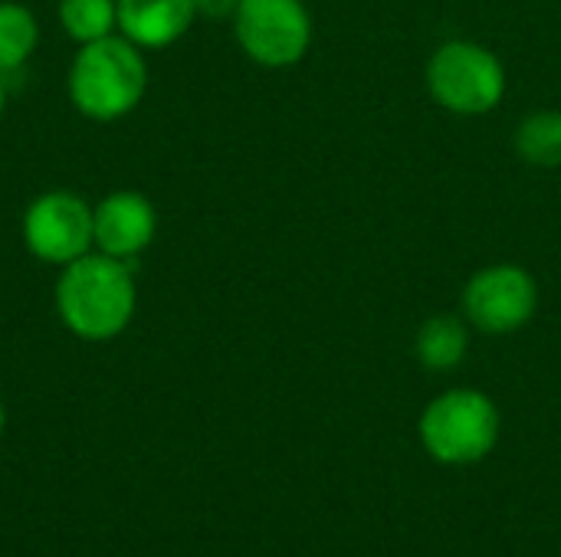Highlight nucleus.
<instances>
[{
  "mask_svg": "<svg viewBox=\"0 0 561 557\" xmlns=\"http://www.w3.org/2000/svg\"><path fill=\"white\" fill-rule=\"evenodd\" d=\"M233 36L250 62L263 69H289L309 53L312 16L302 0H240Z\"/></svg>",
  "mask_w": 561,
  "mask_h": 557,
  "instance_id": "nucleus-5",
  "label": "nucleus"
},
{
  "mask_svg": "<svg viewBox=\"0 0 561 557\" xmlns=\"http://www.w3.org/2000/svg\"><path fill=\"white\" fill-rule=\"evenodd\" d=\"M3 427H7V410H3V401H0V437H3Z\"/></svg>",
  "mask_w": 561,
  "mask_h": 557,
  "instance_id": "nucleus-16",
  "label": "nucleus"
},
{
  "mask_svg": "<svg viewBox=\"0 0 561 557\" xmlns=\"http://www.w3.org/2000/svg\"><path fill=\"white\" fill-rule=\"evenodd\" d=\"M197 7V16H207V20H233L240 0H194Z\"/></svg>",
  "mask_w": 561,
  "mask_h": 557,
  "instance_id": "nucleus-14",
  "label": "nucleus"
},
{
  "mask_svg": "<svg viewBox=\"0 0 561 557\" xmlns=\"http://www.w3.org/2000/svg\"><path fill=\"white\" fill-rule=\"evenodd\" d=\"M3 105H7V85H3V76H0V115H3Z\"/></svg>",
  "mask_w": 561,
  "mask_h": 557,
  "instance_id": "nucleus-15",
  "label": "nucleus"
},
{
  "mask_svg": "<svg viewBox=\"0 0 561 557\" xmlns=\"http://www.w3.org/2000/svg\"><path fill=\"white\" fill-rule=\"evenodd\" d=\"M39 43V23L30 7L0 0V76L20 69Z\"/></svg>",
  "mask_w": 561,
  "mask_h": 557,
  "instance_id": "nucleus-12",
  "label": "nucleus"
},
{
  "mask_svg": "<svg viewBox=\"0 0 561 557\" xmlns=\"http://www.w3.org/2000/svg\"><path fill=\"white\" fill-rule=\"evenodd\" d=\"M92 233L99 253L128 263L154 243L158 210L138 190H112L92 207Z\"/></svg>",
  "mask_w": 561,
  "mask_h": 557,
  "instance_id": "nucleus-8",
  "label": "nucleus"
},
{
  "mask_svg": "<svg viewBox=\"0 0 561 557\" xmlns=\"http://www.w3.org/2000/svg\"><path fill=\"white\" fill-rule=\"evenodd\" d=\"M138 309L135 276L128 263L105 253H85L59 269L56 279V315L69 335L82 341L118 338Z\"/></svg>",
  "mask_w": 561,
  "mask_h": 557,
  "instance_id": "nucleus-1",
  "label": "nucleus"
},
{
  "mask_svg": "<svg viewBox=\"0 0 561 557\" xmlns=\"http://www.w3.org/2000/svg\"><path fill=\"white\" fill-rule=\"evenodd\" d=\"M539 312V282L519 263L477 269L463 286V318L483 335H513Z\"/></svg>",
  "mask_w": 561,
  "mask_h": 557,
  "instance_id": "nucleus-6",
  "label": "nucleus"
},
{
  "mask_svg": "<svg viewBox=\"0 0 561 557\" xmlns=\"http://www.w3.org/2000/svg\"><path fill=\"white\" fill-rule=\"evenodd\" d=\"M59 26L79 46L118 33V0H59Z\"/></svg>",
  "mask_w": 561,
  "mask_h": 557,
  "instance_id": "nucleus-13",
  "label": "nucleus"
},
{
  "mask_svg": "<svg viewBox=\"0 0 561 557\" xmlns=\"http://www.w3.org/2000/svg\"><path fill=\"white\" fill-rule=\"evenodd\" d=\"M69 102L92 121H118L138 108L148 92V62L122 33L79 46L69 76Z\"/></svg>",
  "mask_w": 561,
  "mask_h": 557,
  "instance_id": "nucleus-2",
  "label": "nucleus"
},
{
  "mask_svg": "<svg viewBox=\"0 0 561 557\" xmlns=\"http://www.w3.org/2000/svg\"><path fill=\"white\" fill-rule=\"evenodd\" d=\"M503 417L490 394L454 387L434 397L417 420L424 453L440 466H477L500 443Z\"/></svg>",
  "mask_w": 561,
  "mask_h": 557,
  "instance_id": "nucleus-3",
  "label": "nucleus"
},
{
  "mask_svg": "<svg viewBox=\"0 0 561 557\" xmlns=\"http://www.w3.org/2000/svg\"><path fill=\"white\" fill-rule=\"evenodd\" d=\"M467 351H470V328L454 312H440V315L424 318L417 335H414L417 364L424 371H434V374H447V371L460 368L467 361Z\"/></svg>",
  "mask_w": 561,
  "mask_h": 557,
  "instance_id": "nucleus-10",
  "label": "nucleus"
},
{
  "mask_svg": "<svg viewBox=\"0 0 561 557\" xmlns=\"http://www.w3.org/2000/svg\"><path fill=\"white\" fill-rule=\"evenodd\" d=\"M427 92L450 115L477 118L506 98V66L483 43L447 39L427 59Z\"/></svg>",
  "mask_w": 561,
  "mask_h": 557,
  "instance_id": "nucleus-4",
  "label": "nucleus"
},
{
  "mask_svg": "<svg viewBox=\"0 0 561 557\" xmlns=\"http://www.w3.org/2000/svg\"><path fill=\"white\" fill-rule=\"evenodd\" d=\"M194 20V0H118V33L138 49H168Z\"/></svg>",
  "mask_w": 561,
  "mask_h": 557,
  "instance_id": "nucleus-9",
  "label": "nucleus"
},
{
  "mask_svg": "<svg viewBox=\"0 0 561 557\" xmlns=\"http://www.w3.org/2000/svg\"><path fill=\"white\" fill-rule=\"evenodd\" d=\"M516 154L529 167L556 171L561 167V112L559 108H539L529 112L513 135Z\"/></svg>",
  "mask_w": 561,
  "mask_h": 557,
  "instance_id": "nucleus-11",
  "label": "nucleus"
},
{
  "mask_svg": "<svg viewBox=\"0 0 561 557\" xmlns=\"http://www.w3.org/2000/svg\"><path fill=\"white\" fill-rule=\"evenodd\" d=\"M23 246L33 259L46 266H66L95 250L92 233V207L72 190H46L39 194L20 223Z\"/></svg>",
  "mask_w": 561,
  "mask_h": 557,
  "instance_id": "nucleus-7",
  "label": "nucleus"
}]
</instances>
